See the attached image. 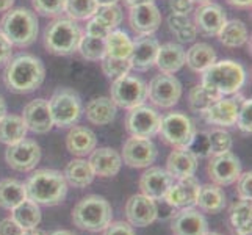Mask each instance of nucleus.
Instances as JSON below:
<instances>
[{"instance_id":"c756f323","label":"nucleus","mask_w":252,"mask_h":235,"mask_svg":"<svg viewBox=\"0 0 252 235\" xmlns=\"http://www.w3.org/2000/svg\"><path fill=\"white\" fill-rule=\"evenodd\" d=\"M63 176L66 179L67 185L82 190L93 184L95 174L91 168L90 162L79 157V159H74L66 165Z\"/></svg>"},{"instance_id":"c85d7f7f","label":"nucleus","mask_w":252,"mask_h":235,"mask_svg":"<svg viewBox=\"0 0 252 235\" xmlns=\"http://www.w3.org/2000/svg\"><path fill=\"white\" fill-rule=\"evenodd\" d=\"M225 204H227V198H225L224 190L216 184H205L199 188L194 205H197L201 212L215 215L222 212Z\"/></svg>"},{"instance_id":"c03bdc74","label":"nucleus","mask_w":252,"mask_h":235,"mask_svg":"<svg viewBox=\"0 0 252 235\" xmlns=\"http://www.w3.org/2000/svg\"><path fill=\"white\" fill-rule=\"evenodd\" d=\"M66 0H32L33 10L46 17H58L64 13Z\"/></svg>"},{"instance_id":"8fccbe9b","label":"nucleus","mask_w":252,"mask_h":235,"mask_svg":"<svg viewBox=\"0 0 252 235\" xmlns=\"http://www.w3.org/2000/svg\"><path fill=\"white\" fill-rule=\"evenodd\" d=\"M237 182V195L240 199H246V201H251L252 199V172L246 171L241 172Z\"/></svg>"},{"instance_id":"423d86ee","label":"nucleus","mask_w":252,"mask_h":235,"mask_svg":"<svg viewBox=\"0 0 252 235\" xmlns=\"http://www.w3.org/2000/svg\"><path fill=\"white\" fill-rule=\"evenodd\" d=\"M83 36L80 27L69 17H55L44 30V46L54 55L66 57L79 49Z\"/></svg>"},{"instance_id":"4468645a","label":"nucleus","mask_w":252,"mask_h":235,"mask_svg":"<svg viewBox=\"0 0 252 235\" xmlns=\"http://www.w3.org/2000/svg\"><path fill=\"white\" fill-rule=\"evenodd\" d=\"M41 160V147L36 141L24 138L22 141L6 147L5 162L17 172H29L36 168Z\"/></svg>"},{"instance_id":"a18cd8bd","label":"nucleus","mask_w":252,"mask_h":235,"mask_svg":"<svg viewBox=\"0 0 252 235\" xmlns=\"http://www.w3.org/2000/svg\"><path fill=\"white\" fill-rule=\"evenodd\" d=\"M95 17H99L103 24H107L111 30H115L118 25L123 22V10H121V6L118 3L99 6L97 13H95Z\"/></svg>"},{"instance_id":"aec40b11","label":"nucleus","mask_w":252,"mask_h":235,"mask_svg":"<svg viewBox=\"0 0 252 235\" xmlns=\"http://www.w3.org/2000/svg\"><path fill=\"white\" fill-rule=\"evenodd\" d=\"M174 179L169 176L166 169L160 167H149L140 177L141 193L154 201H163L166 196L169 187L172 185Z\"/></svg>"},{"instance_id":"9b49d317","label":"nucleus","mask_w":252,"mask_h":235,"mask_svg":"<svg viewBox=\"0 0 252 235\" xmlns=\"http://www.w3.org/2000/svg\"><path fill=\"white\" fill-rule=\"evenodd\" d=\"M147 98L155 107L172 108L182 98V83L171 74L155 75L147 85Z\"/></svg>"},{"instance_id":"0e129e2a","label":"nucleus","mask_w":252,"mask_h":235,"mask_svg":"<svg viewBox=\"0 0 252 235\" xmlns=\"http://www.w3.org/2000/svg\"><path fill=\"white\" fill-rule=\"evenodd\" d=\"M193 3H199V5H202V3H207V2H212V0H191Z\"/></svg>"},{"instance_id":"49530a36","label":"nucleus","mask_w":252,"mask_h":235,"mask_svg":"<svg viewBox=\"0 0 252 235\" xmlns=\"http://www.w3.org/2000/svg\"><path fill=\"white\" fill-rule=\"evenodd\" d=\"M235 126L243 134L251 135L252 132V101L251 99H243V102L240 103Z\"/></svg>"},{"instance_id":"0eeeda50","label":"nucleus","mask_w":252,"mask_h":235,"mask_svg":"<svg viewBox=\"0 0 252 235\" xmlns=\"http://www.w3.org/2000/svg\"><path fill=\"white\" fill-rule=\"evenodd\" d=\"M49 103V111L52 115L54 126L60 129L72 127L79 123L83 113V103L79 93L71 88H60L52 94Z\"/></svg>"},{"instance_id":"864d4df0","label":"nucleus","mask_w":252,"mask_h":235,"mask_svg":"<svg viewBox=\"0 0 252 235\" xmlns=\"http://www.w3.org/2000/svg\"><path fill=\"white\" fill-rule=\"evenodd\" d=\"M13 57V46L2 33H0V66L6 65Z\"/></svg>"},{"instance_id":"052dcab7","label":"nucleus","mask_w":252,"mask_h":235,"mask_svg":"<svg viewBox=\"0 0 252 235\" xmlns=\"http://www.w3.org/2000/svg\"><path fill=\"white\" fill-rule=\"evenodd\" d=\"M6 115V103H5V99L0 96V119Z\"/></svg>"},{"instance_id":"cd10ccee","label":"nucleus","mask_w":252,"mask_h":235,"mask_svg":"<svg viewBox=\"0 0 252 235\" xmlns=\"http://www.w3.org/2000/svg\"><path fill=\"white\" fill-rule=\"evenodd\" d=\"M86 119L94 126H107L113 123L116 118L118 107L115 105L110 98L107 96H100V98H93L85 107Z\"/></svg>"},{"instance_id":"f3484780","label":"nucleus","mask_w":252,"mask_h":235,"mask_svg":"<svg viewBox=\"0 0 252 235\" xmlns=\"http://www.w3.org/2000/svg\"><path fill=\"white\" fill-rule=\"evenodd\" d=\"M128 24L138 36H151L160 29L161 13L154 2L132 6L128 13Z\"/></svg>"},{"instance_id":"de8ad7c7","label":"nucleus","mask_w":252,"mask_h":235,"mask_svg":"<svg viewBox=\"0 0 252 235\" xmlns=\"http://www.w3.org/2000/svg\"><path fill=\"white\" fill-rule=\"evenodd\" d=\"M188 149L193 152L197 159H204V157H210V144H208V135L207 132H197L191 140Z\"/></svg>"},{"instance_id":"20e7f679","label":"nucleus","mask_w":252,"mask_h":235,"mask_svg":"<svg viewBox=\"0 0 252 235\" xmlns=\"http://www.w3.org/2000/svg\"><path fill=\"white\" fill-rule=\"evenodd\" d=\"M201 83L221 96H233L246 83V69L241 63L233 60L215 62L202 72Z\"/></svg>"},{"instance_id":"13d9d810","label":"nucleus","mask_w":252,"mask_h":235,"mask_svg":"<svg viewBox=\"0 0 252 235\" xmlns=\"http://www.w3.org/2000/svg\"><path fill=\"white\" fill-rule=\"evenodd\" d=\"M154 0H124V3L132 8V6H138V5H144V3H152Z\"/></svg>"},{"instance_id":"a878e982","label":"nucleus","mask_w":252,"mask_h":235,"mask_svg":"<svg viewBox=\"0 0 252 235\" xmlns=\"http://www.w3.org/2000/svg\"><path fill=\"white\" fill-rule=\"evenodd\" d=\"M66 147L72 155L83 159L97 147V136L88 127L72 126L66 135Z\"/></svg>"},{"instance_id":"1a4fd4ad","label":"nucleus","mask_w":252,"mask_h":235,"mask_svg":"<svg viewBox=\"0 0 252 235\" xmlns=\"http://www.w3.org/2000/svg\"><path fill=\"white\" fill-rule=\"evenodd\" d=\"M111 101L115 105L124 110H132L138 105H143L147 99V83L140 77L123 75L115 78L111 83Z\"/></svg>"},{"instance_id":"4be33fe9","label":"nucleus","mask_w":252,"mask_h":235,"mask_svg":"<svg viewBox=\"0 0 252 235\" xmlns=\"http://www.w3.org/2000/svg\"><path fill=\"white\" fill-rule=\"evenodd\" d=\"M199 188H201V184H199V180L194 176L179 179L176 184L172 182V185L169 187L163 201L174 208L194 207Z\"/></svg>"},{"instance_id":"6e6d98bb","label":"nucleus","mask_w":252,"mask_h":235,"mask_svg":"<svg viewBox=\"0 0 252 235\" xmlns=\"http://www.w3.org/2000/svg\"><path fill=\"white\" fill-rule=\"evenodd\" d=\"M229 5H232V6H235V8H251V0H225Z\"/></svg>"},{"instance_id":"9d476101","label":"nucleus","mask_w":252,"mask_h":235,"mask_svg":"<svg viewBox=\"0 0 252 235\" xmlns=\"http://www.w3.org/2000/svg\"><path fill=\"white\" fill-rule=\"evenodd\" d=\"M160 121V113L143 103V105L128 110L126 116V130L130 134V136L151 140L155 135H158Z\"/></svg>"},{"instance_id":"39448f33","label":"nucleus","mask_w":252,"mask_h":235,"mask_svg":"<svg viewBox=\"0 0 252 235\" xmlns=\"http://www.w3.org/2000/svg\"><path fill=\"white\" fill-rule=\"evenodd\" d=\"M113 221V208L103 196L91 195L72 208V223L82 231L102 232Z\"/></svg>"},{"instance_id":"f03ea898","label":"nucleus","mask_w":252,"mask_h":235,"mask_svg":"<svg viewBox=\"0 0 252 235\" xmlns=\"http://www.w3.org/2000/svg\"><path fill=\"white\" fill-rule=\"evenodd\" d=\"M27 199L38 205L54 207L64 201L67 195V184L63 172L57 169H36L25 182Z\"/></svg>"},{"instance_id":"5fc2aeb1","label":"nucleus","mask_w":252,"mask_h":235,"mask_svg":"<svg viewBox=\"0 0 252 235\" xmlns=\"http://www.w3.org/2000/svg\"><path fill=\"white\" fill-rule=\"evenodd\" d=\"M169 8L176 14H187L193 11V2L191 0H169Z\"/></svg>"},{"instance_id":"f704fd0d","label":"nucleus","mask_w":252,"mask_h":235,"mask_svg":"<svg viewBox=\"0 0 252 235\" xmlns=\"http://www.w3.org/2000/svg\"><path fill=\"white\" fill-rule=\"evenodd\" d=\"M27 199L25 185L17 179L0 180V207L5 210H13L16 205Z\"/></svg>"},{"instance_id":"5701e85b","label":"nucleus","mask_w":252,"mask_h":235,"mask_svg":"<svg viewBox=\"0 0 252 235\" xmlns=\"http://www.w3.org/2000/svg\"><path fill=\"white\" fill-rule=\"evenodd\" d=\"M88 162L95 176H99L102 179L118 176L121 168H123L121 154L116 149H113V147H99V149L95 147L90 154Z\"/></svg>"},{"instance_id":"f8f14e48","label":"nucleus","mask_w":252,"mask_h":235,"mask_svg":"<svg viewBox=\"0 0 252 235\" xmlns=\"http://www.w3.org/2000/svg\"><path fill=\"white\" fill-rule=\"evenodd\" d=\"M158 157V149L152 140L130 136L123 144L121 159L130 168H149Z\"/></svg>"},{"instance_id":"ea45409f","label":"nucleus","mask_w":252,"mask_h":235,"mask_svg":"<svg viewBox=\"0 0 252 235\" xmlns=\"http://www.w3.org/2000/svg\"><path fill=\"white\" fill-rule=\"evenodd\" d=\"M99 5L95 0H66L64 13L72 21H88L95 16Z\"/></svg>"},{"instance_id":"e2e57ef3","label":"nucleus","mask_w":252,"mask_h":235,"mask_svg":"<svg viewBox=\"0 0 252 235\" xmlns=\"http://www.w3.org/2000/svg\"><path fill=\"white\" fill-rule=\"evenodd\" d=\"M50 235H77V234H74V232H71V231H55V232H52Z\"/></svg>"},{"instance_id":"37998d69","label":"nucleus","mask_w":252,"mask_h":235,"mask_svg":"<svg viewBox=\"0 0 252 235\" xmlns=\"http://www.w3.org/2000/svg\"><path fill=\"white\" fill-rule=\"evenodd\" d=\"M100 66L102 71L108 78L115 80L132 71V65H130L128 58H115V57H108L105 55L100 60Z\"/></svg>"},{"instance_id":"c9c22d12","label":"nucleus","mask_w":252,"mask_h":235,"mask_svg":"<svg viewBox=\"0 0 252 235\" xmlns=\"http://www.w3.org/2000/svg\"><path fill=\"white\" fill-rule=\"evenodd\" d=\"M11 218L21 226L22 229H33L38 228L41 223V208L30 199H25L19 205H16L11 210Z\"/></svg>"},{"instance_id":"4c0bfd02","label":"nucleus","mask_w":252,"mask_h":235,"mask_svg":"<svg viewBox=\"0 0 252 235\" xmlns=\"http://www.w3.org/2000/svg\"><path fill=\"white\" fill-rule=\"evenodd\" d=\"M222 96L218 94L215 90L208 88V86L199 83L196 86L189 90V94H188V105L189 108L193 110L197 115H201L204 113L208 107L212 105L213 102H216L218 99H221Z\"/></svg>"},{"instance_id":"393cba45","label":"nucleus","mask_w":252,"mask_h":235,"mask_svg":"<svg viewBox=\"0 0 252 235\" xmlns=\"http://www.w3.org/2000/svg\"><path fill=\"white\" fill-rule=\"evenodd\" d=\"M160 47V42L151 36H140L136 41H133L132 54L128 60L132 69L135 71H147L152 66H155V58Z\"/></svg>"},{"instance_id":"6e6552de","label":"nucleus","mask_w":252,"mask_h":235,"mask_svg":"<svg viewBox=\"0 0 252 235\" xmlns=\"http://www.w3.org/2000/svg\"><path fill=\"white\" fill-rule=\"evenodd\" d=\"M158 134L172 147H188L196 134V126L184 111H171L161 116Z\"/></svg>"},{"instance_id":"09e8293b","label":"nucleus","mask_w":252,"mask_h":235,"mask_svg":"<svg viewBox=\"0 0 252 235\" xmlns=\"http://www.w3.org/2000/svg\"><path fill=\"white\" fill-rule=\"evenodd\" d=\"M110 32L111 29L108 25L103 24L99 17H95V16L88 19V24H86V29H85V34H88L91 38H100V39H105L110 34Z\"/></svg>"},{"instance_id":"ddd939ff","label":"nucleus","mask_w":252,"mask_h":235,"mask_svg":"<svg viewBox=\"0 0 252 235\" xmlns=\"http://www.w3.org/2000/svg\"><path fill=\"white\" fill-rule=\"evenodd\" d=\"M241 162L233 152H224L212 155L210 162L207 165V174L212 184L220 187H227L235 184V180L241 174Z\"/></svg>"},{"instance_id":"e433bc0d","label":"nucleus","mask_w":252,"mask_h":235,"mask_svg":"<svg viewBox=\"0 0 252 235\" xmlns=\"http://www.w3.org/2000/svg\"><path fill=\"white\" fill-rule=\"evenodd\" d=\"M168 27L169 32L174 34V38L179 41V44L193 42L197 36V30L194 27V24L189 21V17L187 14L171 13L168 17Z\"/></svg>"},{"instance_id":"6ab92c4d","label":"nucleus","mask_w":252,"mask_h":235,"mask_svg":"<svg viewBox=\"0 0 252 235\" xmlns=\"http://www.w3.org/2000/svg\"><path fill=\"white\" fill-rule=\"evenodd\" d=\"M171 231L174 235H205L208 221L199 208L185 207L172 216Z\"/></svg>"},{"instance_id":"a19ab883","label":"nucleus","mask_w":252,"mask_h":235,"mask_svg":"<svg viewBox=\"0 0 252 235\" xmlns=\"http://www.w3.org/2000/svg\"><path fill=\"white\" fill-rule=\"evenodd\" d=\"M77 50H79L80 55L85 60H88V62H100V60L107 55V44H105V39L91 38L88 34H83Z\"/></svg>"},{"instance_id":"7c9ffc66","label":"nucleus","mask_w":252,"mask_h":235,"mask_svg":"<svg viewBox=\"0 0 252 235\" xmlns=\"http://www.w3.org/2000/svg\"><path fill=\"white\" fill-rule=\"evenodd\" d=\"M215 62L216 52L207 42H196L185 52V65L197 74H202Z\"/></svg>"},{"instance_id":"72a5a7b5","label":"nucleus","mask_w":252,"mask_h":235,"mask_svg":"<svg viewBox=\"0 0 252 235\" xmlns=\"http://www.w3.org/2000/svg\"><path fill=\"white\" fill-rule=\"evenodd\" d=\"M218 38L222 46L229 49H237L245 46L248 42L249 32L245 22H241L238 19H232V21H225L222 29L218 33Z\"/></svg>"},{"instance_id":"2eb2a0df","label":"nucleus","mask_w":252,"mask_h":235,"mask_svg":"<svg viewBox=\"0 0 252 235\" xmlns=\"http://www.w3.org/2000/svg\"><path fill=\"white\" fill-rule=\"evenodd\" d=\"M241 96L237 93L233 94V98H222L213 102L201 116L207 121L208 124L216 126V127H235L237 124V116H238V108L240 103L243 102Z\"/></svg>"},{"instance_id":"a211bd4d","label":"nucleus","mask_w":252,"mask_h":235,"mask_svg":"<svg viewBox=\"0 0 252 235\" xmlns=\"http://www.w3.org/2000/svg\"><path fill=\"white\" fill-rule=\"evenodd\" d=\"M126 216L132 228H146L158 216V207L154 199L146 195H133L126 202Z\"/></svg>"},{"instance_id":"680f3d73","label":"nucleus","mask_w":252,"mask_h":235,"mask_svg":"<svg viewBox=\"0 0 252 235\" xmlns=\"http://www.w3.org/2000/svg\"><path fill=\"white\" fill-rule=\"evenodd\" d=\"M99 6H107V5H116L119 0H95Z\"/></svg>"},{"instance_id":"2f4dec72","label":"nucleus","mask_w":252,"mask_h":235,"mask_svg":"<svg viewBox=\"0 0 252 235\" xmlns=\"http://www.w3.org/2000/svg\"><path fill=\"white\" fill-rule=\"evenodd\" d=\"M229 223L233 235L252 234V205L251 201L240 199L233 202L229 212Z\"/></svg>"},{"instance_id":"58836bf2","label":"nucleus","mask_w":252,"mask_h":235,"mask_svg":"<svg viewBox=\"0 0 252 235\" xmlns=\"http://www.w3.org/2000/svg\"><path fill=\"white\" fill-rule=\"evenodd\" d=\"M107 44V55L115 58H128L132 54L133 41L123 30H111L110 34L105 38Z\"/></svg>"},{"instance_id":"bb28decb","label":"nucleus","mask_w":252,"mask_h":235,"mask_svg":"<svg viewBox=\"0 0 252 235\" xmlns=\"http://www.w3.org/2000/svg\"><path fill=\"white\" fill-rule=\"evenodd\" d=\"M185 65V49L179 42H166L158 47L155 66L160 69L161 74L174 75L179 72Z\"/></svg>"},{"instance_id":"412c9836","label":"nucleus","mask_w":252,"mask_h":235,"mask_svg":"<svg viewBox=\"0 0 252 235\" xmlns=\"http://www.w3.org/2000/svg\"><path fill=\"white\" fill-rule=\"evenodd\" d=\"M22 119L27 130L38 135H44L54 129V121L49 111V103L44 99H34L24 107Z\"/></svg>"},{"instance_id":"7ed1b4c3","label":"nucleus","mask_w":252,"mask_h":235,"mask_svg":"<svg viewBox=\"0 0 252 235\" xmlns=\"http://www.w3.org/2000/svg\"><path fill=\"white\" fill-rule=\"evenodd\" d=\"M0 33L11 42V46L29 47L38 38V17L29 8H11L0 19Z\"/></svg>"},{"instance_id":"b1692460","label":"nucleus","mask_w":252,"mask_h":235,"mask_svg":"<svg viewBox=\"0 0 252 235\" xmlns=\"http://www.w3.org/2000/svg\"><path fill=\"white\" fill-rule=\"evenodd\" d=\"M199 159L188 147H176L166 160V171L172 179H185L194 176L197 171Z\"/></svg>"},{"instance_id":"dca6fc26","label":"nucleus","mask_w":252,"mask_h":235,"mask_svg":"<svg viewBox=\"0 0 252 235\" xmlns=\"http://www.w3.org/2000/svg\"><path fill=\"white\" fill-rule=\"evenodd\" d=\"M227 21L224 8L218 3L207 2L196 8L194 11V27L197 33L204 34V36H218L220 30Z\"/></svg>"},{"instance_id":"603ef678","label":"nucleus","mask_w":252,"mask_h":235,"mask_svg":"<svg viewBox=\"0 0 252 235\" xmlns=\"http://www.w3.org/2000/svg\"><path fill=\"white\" fill-rule=\"evenodd\" d=\"M25 229H22L11 216L0 221V235H22Z\"/></svg>"},{"instance_id":"473e14b6","label":"nucleus","mask_w":252,"mask_h":235,"mask_svg":"<svg viewBox=\"0 0 252 235\" xmlns=\"http://www.w3.org/2000/svg\"><path fill=\"white\" fill-rule=\"evenodd\" d=\"M27 126H25L22 116L6 115L0 119V143L11 146L14 143L22 141L27 136Z\"/></svg>"},{"instance_id":"f257e3e1","label":"nucleus","mask_w":252,"mask_h":235,"mask_svg":"<svg viewBox=\"0 0 252 235\" xmlns=\"http://www.w3.org/2000/svg\"><path fill=\"white\" fill-rule=\"evenodd\" d=\"M46 78V66L38 57L21 54L11 57L3 71V83L16 94H27L38 90Z\"/></svg>"},{"instance_id":"79ce46f5","label":"nucleus","mask_w":252,"mask_h":235,"mask_svg":"<svg viewBox=\"0 0 252 235\" xmlns=\"http://www.w3.org/2000/svg\"><path fill=\"white\" fill-rule=\"evenodd\" d=\"M208 135V144H210V155L216 154H224L229 152L233 146L232 135L222 127H215L210 132H207Z\"/></svg>"},{"instance_id":"4d7b16f0","label":"nucleus","mask_w":252,"mask_h":235,"mask_svg":"<svg viewBox=\"0 0 252 235\" xmlns=\"http://www.w3.org/2000/svg\"><path fill=\"white\" fill-rule=\"evenodd\" d=\"M16 0H0V13H5L8 10H11Z\"/></svg>"},{"instance_id":"bf43d9fd","label":"nucleus","mask_w":252,"mask_h":235,"mask_svg":"<svg viewBox=\"0 0 252 235\" xmlns=\"http://www.w3.org/2000/svg\"><path fill=\"white\" fill-rule=\"evenodd\" d=\"M22 235H47L42 229H38V228H33V229H25Z\"/></svg>"},{"instance_id":"3c124183","label":"nucleus","mask_w":252,"mask_h":235,"mask_svg":"<svg viewBox=\"0 0 252 235\" xmlns=\"http://www.w3.org/2000/svg\"><path fill=\"white\" fill-rule=\"evenodd\" d=\"M102 232L103 235H136L132 226L124 221H111Z\"/></svg>"},{"instance_id":"69168bd1","label":"nucleus","mask_w":252,"mask_h":235,"mask_svg":"<svg viewBox=\"0 0 252 235\" xmlns=\"http://www.w3.org/2000/svg\"><path fill=\"white\" fill-rule=\"evenodd\" d=\"M205 235H222V234H220V232H207Z\"/></svg>"}]
</instances>
